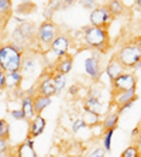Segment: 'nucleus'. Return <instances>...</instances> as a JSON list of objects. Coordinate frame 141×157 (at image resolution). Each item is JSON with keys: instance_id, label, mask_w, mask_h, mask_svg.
<instances>
[{"instance_id": "nucleus-1", "label": "nucleus", "mask_w": 141, "mask_h": 157, "mask_svg": "<svg viewBox=\"0 0 141 157\" xmlns=\"http://www.w3.org/2000/svg\"><path fill=\"white\" fill-rule=\"evenodd\" d=\"M23 62V50L14 44L0 45V64L4 72H20Z\"/></svg>"}, {"instance_id": "nucleus-2", "label": "nucleus", "mask_w": 141, "mask_h": 157, "mask_svg": "<svg viewBox=\"0 0 141 157\" xmlns=\"http://www.w3.org/2000/svg\"><path fill=\"white\" fill-rule=\"evenodd\" d=\"M83 38L87 47L99 52H106L109 48V33L107 29H100L95 26H86L83 29Z\"/></svg>"}, {"instance_id": "nucleus-3", "label": "nucleus", "mask_w": 141, "mask_h": 157, "mask_svg": "<svg viewBox=\"0 0 141 157\" xmlns=\"http://www.w3.org/2000/svg\"><path fill=\"white\" fill-rule=\"evenodd\" d=\"M116 57L126 68L133 70L134 65L141 61V48L138 47V44L135 41L131 44H126L117 51Z\"/></svg>"}, {"instance_id": "nucleus-4", "label": "nucleus", "mask_w": 141, "mask_h": 157, "mask_svg": "<svg viewBox=\"0 0 141 157\" xmlns=\"http://www.w3.org/2000/svg\"><path fill=\"white\" fill-rule=\"evenodd\" d=\"M57 26L50 20H45L40 24V27L37 29V40L40 43V45L45 48H50L52 41L57 38Z\"/></svg>"}, {"instance_id": "nucleus-5", "label": "nucleus", "mask_w": 141, "mask_h": 157, "mask_svg": "<svg viewBox=\"0 0 141 157\" xmlns=\"http://www.w3.org/2000/svg\"><path fill=\"white\" fill-rule=\"evenodd\" d=\"M113 14L110 13V10L107 9L106 4L103 6H98L96 9L91 11L89 20H91V26L95 27H100V29H107L110 26V23L113 20Z\"/></svg>"}, {"instance_id": "nucleus-6", "label": "nucleus", "mask_w": 141, "mask_h": 157, "mask_svg": "<svg viewBox=\"0 0 141 157\" xmlns=\"http://www.w3.org/2000/svg\"><path fill=\"white\" fill-rule=\"evenodd\" d=\"M110 84H112V92L131 91V89H137V77L133 72H126L124 71L121 75H119Z\"/></svg>"}, {"instance_id": "nucleus-7", "label": "nucleus", "mask_w": 141, "mask_h": 157, "mask_svg": "<svg viewBox=\"0 0 141 157\" xmlns=\"http://www.w3.org/2000/svg\"><path fill=\"white\" fill-rule=\"evenodd\" d=\"M137 99H138V96H137V94H135V89L112 92V102L114 103L117 108H121V106L128 105V103H134Z\"/></svg>"}, {"instance_id": "nucleus-8", "label": "nucleus", "mask_w": 141, "mask_h": 157, "mask_svg": "<svg viewBox=\"0 0 141 157\" xmlns=\"http://www.w3.org/2000/svg\"><path fill=\"white\" fill-rule=\"evenodd\" d=\"M69 47H71V41L66 36H57L52 44H51L50 50L57 55V58H61V57H65L69 51Z\"/></svg>"}, {"instance_id": "nucleus-9", "label": "nucleus", "mask_w": 141, "mask_h": 157, "mask_svg": "<svg viewBox=\"0 0 141 157\" xmlns=\"http://www.w3.org/2000/svg\"><path fill=\"white\" fill-rule=\"evenodd\" d=\"M45 126H47L45 117H43L41 115H35V116L28 122V137L35 139V137H38L40 135H43Z\"/></svg>"}, {"instance_id": "nucleus-10", "label": "nucleus", "mask_w": 141, "mask_h": 157, "mask_svg": "<svg viewBox=\"0 0 141 157\" xmlns=\"http://www.w3.org/2000/svg\"><path fill=\"white\" fill-rule=\"evenodd\" d=\"M37 95H43V96H51L57 95V89H55L54 85V79H52V75H47L40 81V84L37 85Z\"/></svg>"}, {"instance_id": "nucleus-11", "label": "nucleus", "mask_w": 141, "mask_h": 157, "mask_svg": "<svg viewBox=\"0 0 141 157\" xmlns=\"http://www.w3.org/2000/svg\"><path fill=\"white\" fill-rule=\"evenodd\" d=\"M85 72L89 75L93 81H98L100 78V59L99 57L93 55V57H89V58L85 59Z\"/></svg>"}, {"instance_id": "nucleus-12", "label": "nucleus", "mask_w": 141, "mask_h": 157, "mask_svg": "<svg viewBox=\"0 0 141 157\" xmlns=\"http://www.w3.org/2000/svg\"><path fill=\"white\" fill-rule=\"evenodd\" d=\"M124 70H126V67H124L123 64L119 61V58L114 55V57L107 62V65H106V74H107V77L110 78V82L116 79L119 75H121V74L124 72Z\"/></svg>"}, {"instance_id": "nucleus-13", "label": "nucleus", "mask_w": 141, "mask_h": 157, "mask_svg": "<svg viewBox=\"0 0 141 157\" xmlns=\"http://www.w3.org/2000/svg\"><path fill=\"white\" fill-rule=\"evenodd\" d=\"M85 110H89V112H93V113L102 115L105 113V103L100 98L93 95H89L85 101Z\"/></svg>"}, {"instance_id": "nucleus-14", "label": "nucleus", "mask_w": 141, "mask_h": 157, "mask_svg": "<svg viewBox=\"0 0 141 157\" xmlns=\"http://www.w3.org/2000/svg\"><path fill=\"white\" fill-rule=\"evenodd\" d=\"M73 67V58L71 55H65V57H61L58 58V62L55 64V71L54 72L62 74V75H66L72 71Z\"/></svg>"}, {"instance_id": "nucleus-15", "label": "nucleus", "mask_w": 141, "mask_h": 157, "mask_svg": "<svg viewBox=\"0 0 141 157\" xmlns=\"http://www.w3.org/2000/svg\"><path fill=\"white\" fill-rule=\"evenodd\" d=\"M21 110L25 115V121H31L35 116V110H34V98L30 95L21 96Z\"/></svg>"}, {"instance_id": "nucleus-16", "label": "nucleus", "mask_w": 141, "mask_h": 157, "mask_svg": "<svg viewBox=\"0 0 141 157\" xmlns=\"http://www.w3.org/2000/svg\"><path fill=\"white\" fill-rule=\"evenodd\" d=\"M119 116L120 115L117 112H107L106 117L102 122V129L103 132L106 130H116L119 126Z\"/></svg>"}, {"instance_id": "nucleus-17", "label": "nucleus", "mask_w": 141, "mask_h": 157, "mask_svg": "<svg viewBox=\"0 0 141 157\" xmlns=\"http://www.w3.org/2000/svg\"><path fill=\"white\" fill-rule=\"evenodd\" d=\"M37 70V59L34 57H30V55H25L23 57V62H21V71L20 72L25 77L28 75H33Z\"/></svg>"}, {"instance_id": "nucleus-18", "label": "nucleus", "mask_w": 141, "mask_h": 157, "mask_svg": "<svg viewBox=\"0 0 141 157\" xmlns=\"http://www.w3.org/2000/svg\"><path fill=\"white\" fill-rule=\"evenodd\" d=\"M21 72H7L6 74V88L7 89H20V85L23 82Z\"/></svg>"}, {"instance_id": "nucleus-19", "label": "nucleus", "mask_w": 141, "mask_h": 157, "mask_svg": "<svg viewBox=\"0 0 141 157\" xmlns=\"http://www.w3.org/2000/svg\"><path fill=\"white\" fill-rule=\"evenodd\" d=\"M33 98H34V110H35V115H41V112L51 105V98H48V96L34 95Z\"/></svg>"}, {"instance_id": "nucleus-20", "label": "nucleus", "mask_w": 141, "mask_h": 157, "mask_svg": "<svg viewBox=\"0 0 141 157\" xmlns=\"http://www.w3.org/2000/svg\"><path fill=\"white\" fill-rule=\"evenodd\" d=\"M106 6H107V9L113 14V17H119V16L123 14V11H124L123 0H109L107 3H106Z\"/></svg>"}, {"instance_id": "nucleus-21", "label": "nucleus", "mask_w": 141, "mask_h": 157, "mask_svg": "<svg viewBox=\"0 0 141 157\" xmlns=\"http://www.w3.org/2000/svg\"><path fill=\"white\" fill-rule=\"evenodd\" d=\"M16 157H37V153L34 150V147L28 146L25 142H23L16 149Z\"/></svg>"}, {"instance_id": "nucleus-22", "label": "nucleus", "mask_w": 141, "mask_h": 157, "mask_svg": "<svg viewBox=\"0 0 141 157\" xmlns=\"http://www.w3.org/2000/svg\"><path fill=\"white\" fill-rule=\"evenodd\" d=\"M82 119H83V122L86 123V126H96V124L100 123V115L89 112V110H85V112H83Z\"/></svg>"}, {"instance_id": "nucleus-23", "label": "nucleus", "mask_w": 141, "mask_h": 157, "mask_svg": "<svg viewBox=\"0 0 141 157\" xmlns=\"http://www.w3.org/2000/svg\"><path fill=\"white\" fill-rule=\"evenodd\" d=\"M52 79H54V85H55V89H57V95H59V94L64 91V88H65V85H66L65 75L54 72L52 74Z\"/></svg>"}, {"instance_id": "nucleus-24", "label": "nucleus", "mask_w": 141, "mask_h": 157, "mask_svg": "<svg viewBox=\"0 0 141 157\" xmlns=\"http://www.w3.org/2000/svg\"><path fill=\"white\" fill-rule=\"evenodd\" d=\"M11 10H13L11 0H0V18L10 17Z\"/></svg>"}, {"instance_id": "nucleus-25", "label": "nucleus", "mask_w": 141, "mask_h": 157, "mask_svg": "<svg viewBox=\"0 0 141 157\" xmlns=\"http://www.w3.org/2000/svg\"><path fill=\"white\" fill-rule=\"evenodd\" d=\"M120 157H141V153L135 144H130L124 149V151L120 154Z\"/></svg>"}, {"instance_id": "nucleus-26", "label": "nucleus", "mask_w": 141, "mask_h": 157, "mask_svg": "<svg viewBox=\"0 0 141 157\" xmlns=\"http://www.w3.org/2000/svg\"><path fill=\"white\" fill-rule=\"evenodd\" d=\"M113 133L114 130H106L103 132V149L106 151H110L112 150V139H113Z\"/></svg>"}, {"instance_id": "nucleus-27", "label": "nucleus", "mask_w": 141, "mask_h": 157, "mask_svg": "<svg viewBox=\"0 0 141 157\" xmlns=\"http://www.w3.org/2000/svg\"><path fill=\"white\" fill-rule=\"evenodd\" d=\"M10 137V124L6 119H0V139H7Z\"/></svg>"}, {"instance_id": "nucleus-28", "label": "nucleus", "mask_w": 141, "mask_h": 157, "mask_svg": "<svg viewBox=\"0 0 141 157\" xmlns=\"http://www.w3.org/2000/svg\"><path fill=\"white\" fill-rule=\"evenodd\" d=\"M79 4L82 6V7L86 9V10H91V11L93 10V9L98 7L95 0H79Z\"/></svg>"}, {"instance_id": "nucleus-29", "label": "nucleus", "mask_w": 141, "mask_h": 157, "mask_svg": "<svg viewBox=\"0 0 141 157\" xmlns=\"http://www.w3.org/2000/svg\"><path fill=\"white\" fill-rule=\"evenodd\" d=\"M83 128H87L86 123L83 122V119H76V121L73 122V124H72V130H73V133H78V132H79L80 129H83Z\"/></svg>"}, {"instance_id": "nucleus-30", "label": "nucleus", "mask_w": 141, "mask_h": 157, "mask_svg": "<svg viewBox=\"0 0 141 157\" xmlns=\"http://www.w3.org/2000/svg\"><path fill=\"white\" fill-rule=\"evenodd\" d=\"M87 157H106V150L103 147H98L87 154Z\"/></svg>"}, {"instance_id": "nucleus-31", "label": "nucleus", "mask_w": 141, "mask_h": 157, "mask_svg": "<svg viewBox=\"0 0 141 157\" xmlns=\"http://www.w3.org/2000/svg\"><path fill=\"white\" fill-rule=\"evenodd\" d=\"M10 115H11V117H13V119H16V121H25V115H24V112H23L21 109L11 110Z\"/></svg>"}, {"instance_id": "nucleus-32", "label": "nucleus", "mask_w": 141, "mask_h": 157, "mask_svg": "<svg viewBox=\"0 0 141 157\" xmlns=\"http://www.w3.org/2000/svg\"><path fill=\"white\" fill-rule=\"evenodd\" d=\"M0 151H10V144L7 139H0Z\"/></svg>"}, {"instance_id": "nucleus-33", "label": "nucleus", "mask_w": 141, "mask_h": 157, "mask_svg": "<svg viewBox=\"0 0 141 157\" xmlns=\"http://www.w3.org/2000/svg\"><path fill=\"white\" fill-rule=\"evenodd\" d=\"M4 88H6V72L0 71V89H4Z\"/></svg>"}, {"instance_id": "nucleus-34", "label": "nucleus", "mask_w": 141, "mask_h": 157, "mask_svg": "<svg viewBox=\"0 0 141 157\" xmlns=\"http://www.w3.org/2000/svg\"><path fill=\"white\" fill-rule=\"evenodd\" d=\"M140 132H141V126L138 124V126H135V128L131 130V137H133V139H137V136L140 135Z\"/></svg>"}, {"instance_id": "nucleus-35", "label": "nucleus", "mask_w": 141, "mask_h": 157, "mask_svg": "<svg viewBox=\"0 0 141 157\" xmlns=\"http://www.w3.org/2000/svg\"><path fill=\"white\" fill-rule=\"evenodd\" d=\"M78 92H79V86H78V85H72V86L69 88V95H76V94H78Z\"/></svg>"}, {"instance_id": "nucleus-36", "label": "nucleus", "mask_w": 141, "mask_h": 157, "mask_svg": "<svg viewBox=\"0 0 141 157\" xmlns=\"http://www.w3.org/2000/svg\"><path fill=\"white\" fill-rule=\"evenodd\" d=\"M135 146H137V149L140 150V153H141V132H140V135L137 136V139H135Z\"/></svg>"}, {"instance_id": "nucleus-37", "label": "nucleus", "mask_w": 141, "mask_h": 157, "mask_svg": "<svg viewBox=\"0 0 141 157\" xmlns=\"http://www.w3.org/2000/svg\"><path fill=\"white\" fill-rule=\"evenodd\" d=\"M62 3H64V6H71V4H73L76 2V0H61Z\"/></svg>"}, {"instance_id": "nucleus-38", "label": "nucleus", "mask_w": 141, "mask_h": 157, "mask_svg": "<svg viewBox=\"0 0 141 157\" xmlns=\"http://www.w3.org/2000/svg\"><path fill=\"white\" fill-rule=\"evenodd\" d=\"M25 143H27L28 146L34 147V139H31V137H28V136H27V139H25Z\"/></svg>"}, {"instance_id": "nucleus-39", "label": "nucleus", "mask_w": 141, "mask_h": 157, "mask_svg": "<svg viewBox=\"0 0 141 157\" xmlns=\"http://www.w3.org/2000/svg\"><path fill=\"white\" fill-rule=\"evenodd\" d=\"M133 70H134V71H140V70H141V61H140V62H137V64L134 65Z\"/></svg>"}, {"instance_id": "nucleus-40", "label": "nucleus", "mask_w": 141, "mask_h": 157, "mask_svg": "<svg viewBox=\"0 0 141 157\" xmlns=\"http://www.w3.org/2000/svg\"><path fill=\"white\" fill-rule=\"evenodd\" d=\"M135 6L137 9H141V0H135Z\"/></svg>"}, {"instance_id": "nucleus-41", "label": "nucleus", "mask_w": 141, "mask_h": 157, "mask_svg": "<svg viewBox=\"0 0 141 157\" xmlns=\"http://www.w3.org/2000/svg\"><path fill=\"white\" fill-rule=\"evenodd\" d=\"M135 43H137V44H138V47H140V48H141V36H140V37H138L137 40H135Z\"/></svg>"}, {"instance_id": "nucleus-42", "label": "nucleus", "mask_w": 141, "mask_h": 157, "mask_svg": "<svg viewBox=\"0 0 141 157\" xmlns=\"http://www.w3.org/2000/svg\"><path fill=\"white\" fill-rule=\"evenodd\" d=\"M0 71H2V64H0Z\"/></svg>"}, {"instance_id": "nucleus-43", "label": "nucleus", "mask_w": 141, "mask_h": 157, "mask_svg": "<svg viewBox=\"0 0 141 157\" xmlns=\"http://www.w3.org/2000/svg\"><path fill=\"white\" fill-rule=\"evenodd\" d=\"M140 126H141V119H140Z\"/></svg>"}, {"instance_id": "nucleus-44", "label": "nucleus", "mask_w": 141, "mask_h": 157, "mask_svg": "<svg viewBox=\"0 0 141 157\" xmlns=\"http://www.w3.org/2000/svg\"><path fill=\"white\" fill-rule=\"evenodd\" d=\"M76 157H80V156H76Z\"/></svg>"}, {"instance_id": "nucleus-45", "label": "nucleus", "mask_w": 141, "mask_h": 157, "mask_svg": "<svg viewBox=\"0 0 141 157\" xmlns=\"http://www.w3.org/2000/svg\"><path fill=\"white\" fill-rule=\"evenodd\" d=\"M134 2H135V0H134Z\"/></svg>"}]
</instances>
